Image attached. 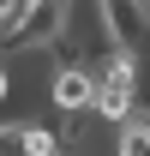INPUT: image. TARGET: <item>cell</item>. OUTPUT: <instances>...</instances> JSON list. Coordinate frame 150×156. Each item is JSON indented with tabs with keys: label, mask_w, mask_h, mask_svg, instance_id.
Masks as SVG:
<instances>
[{
	"label": "cell",
	"mask_w": 150,
	"mask_h": 156,
	"mask_svg": "<svg viewBox=\"0 0 150 156\" xmlns=\"http://www.w3.org/2000/svg\"><path fill=\"white\" fill-rule=\"evenodd\" d=\"M90 96H96V72L90 66H54V72H48V102H54L60 120L90 114Z\"/></svg>",
	"instance_id": "obj_1"
},
{
	"label": "cell",
	"mask_w": 150,
	"mask_h": 156,
	"mask_svg": "<svg viewBox=\"0 0 150 156\" xmlns=\"http://www.w3.org/2000/svg\"><path fill=\"white\" fill-rule=\"evenodd\" d=\"M108 156H150V114H132L126 126H114Z\"/></svg>",
	"instance_id": "obj_2"
},
{
	"label": "cell",
	"mask_w": 150,
	"mask_h": 156,
	"mask_svg": "<svg viewBox=\"0 0 150 156\" xmlns=\"http://www.w3.org/2000/svg\"><path fill=\"white\" fill-rule=\"evenodd\" d=\"M0 156H30V126L24 120H0Z\"/></svg>",
	"instance_id": "obj_3"
},
{
	"label": "cell",
	"mask_w": 150,
	"mask_h": 156,
	"mask_svg": "<svg viewBox=\"0 0 150 156\" xmlns=\"http://www.w3.org/2000/svg\"><path fill=\"white\" fill-rule=\"evenodd\" d=\"M18 6H24V0H0V30H6V24L18 18Z\"/></svg>",
	"instance_id": "obj_4"
},
{
	"label": "cell",
	"mask_w": 150,
	"mask_h": 156,
	"mask_svg": "<svg viewBox=\"0 0 150 156\" xmlns=\"http://www.w3.org/2000/svg\"><path fill=\"white\" fill-rule=\"evenodd\" d=\"M12 102V66H0V108Z\"/></svg>",
	"instance_id": "obj_5"
},
{
	"label": "cell",
	"mask_w": 150,
	"mask_h": 156,
	"mask_svg": "<svg viewBox=\"0 0 150 156\" xmlns=\"http://www.w3.org/2000/svg\"><path fill=\"white\" fill-rule=\"evenodd\" d=\"M0 66H12V48H6V36H0Z\"/></svg>",
	"instance_id": "obj_6"
}]
</instances>
